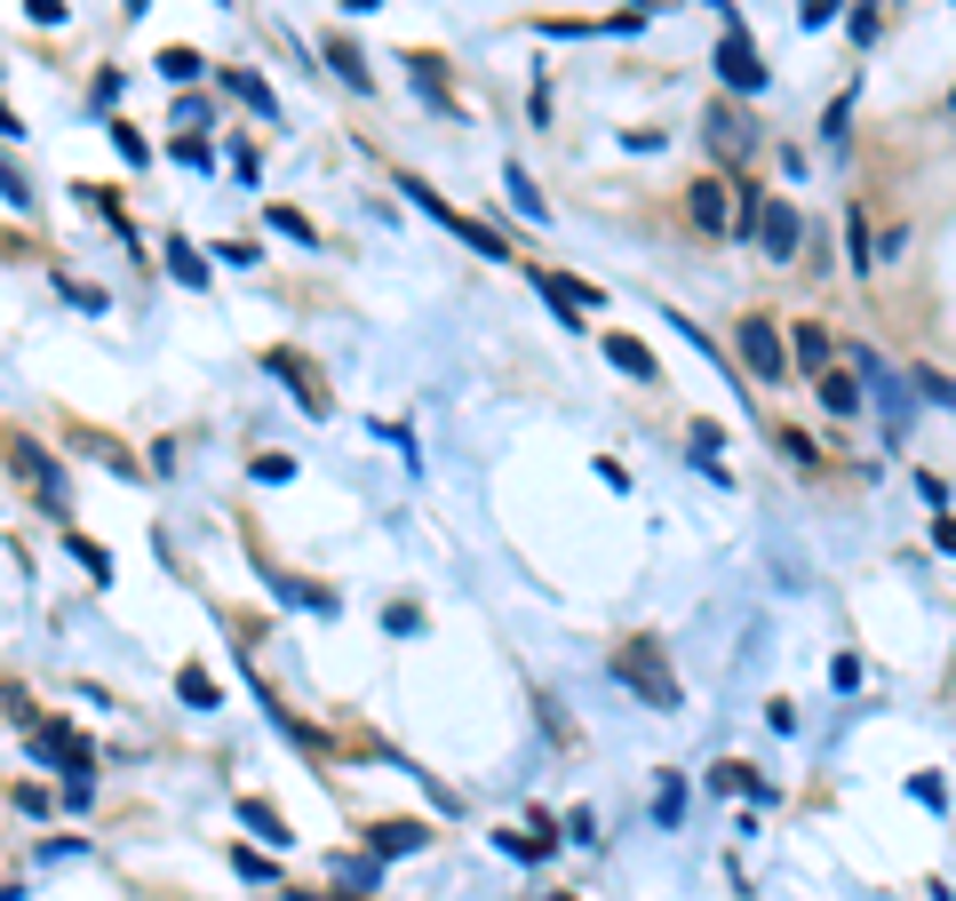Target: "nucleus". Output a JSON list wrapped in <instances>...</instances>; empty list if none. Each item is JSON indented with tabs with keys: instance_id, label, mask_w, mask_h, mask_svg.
Listing matches in <instances>:
<instances>
[{
	"instance_id": "f257e3e1",
	"label": "nucleus",
	"mask_w": 956,
	"mask_h": 901,
	"mask_svg": "<svg viewBox=\"0 0 956 901\" xmlns=\"http://www.w3.org/2000/svg\"><path fill=\"white\" fill-rule=\"evenodd\" d=\"M613 679H622L630 694H645L654 710H677V679H670V662H662V647L654 639H630V647H613V662H606Z\"/></svg>"
},
{
	"instance_id": "f03ea898",
	"label": "nucleus",
	"mask_w": 956,
	"mask_h": 901,
	"mask_svg": "<svg viewBox=\"0 0 956 901\" xmlns=\"http://www.w3.org/2000/svg\"><path fill=\"white\" fill-rule=\"evenodd\" d=\"M717 80H726L734 96H758V88H765V64H758V48H749V32H741V24H726V48H717Z\"/></svg>"
},
{
	"instance_id": "7ed1b4c3",
	"label": "nucleus",
	"mask_w": 956,
	"mask_h": 901,
	"mask_svg": "<svg viewBox=\"0 0 956 901\" xmlns=\"http://www.w3.org/2000/svg\"><path fill=\"white\" fill-rule=\"evenodd\" d=\"M741 359H749V376L781 383V367H790V344L773 336V319H741Z\"/></svg>"
},
{
	"instance_id": "20e7f679",
	"label": "nucleus",
	"mask_w": 956,
	"mask_h": 901,
	"mask_svg": "<svg viewBox=\"0 0 956 901\" xmlns=\"http://www.w3.org/2000/svg\"><path fill=\"white\" fill-rule=\"evenodd\" d=\"M709 152L717 160H749V152H758V128H749L734 105H709Z\"/></svg>"
},
{
	"instance_id": "39448f33",
	"label": "nucleus",
	"mask_w": 956,
	"mask_h": 901,
	"mask_svg": "<svg viewBox=\"0 0 956 901\" xmlns=\"http://www.w3.org/2000/svg\"><path fill=\"white\" fill-rule=\"evenodd\" d=\"M758 240H765L773 263L797 256V208H790V199H765V208H758Z\"/></svg>"
},
{
	"instance_id": "423d86ee",
	"label": "nucleus",
	"mask_w": 956,
	"mask_h": 901,
	"mask_svg": "<svg viewBox=\"0 0 956 901\" xmlns=\"http://www.w3.org/2000/svg\"><path fill=\"white\" fill-rule=\"evenodd\" d=\"M319 56H327V73H335V80H351L359 96L374 88V73H367V56H359V48L344 41V32H327V41H319Z\"/></svg>"
},
{
	"instance_id": "0eeeda50",
	"label": "nucleus",
	"mask_w": 956,
	"mask_h": 901,
	"mask_svg": "<svg viewBox=\"0 0 956 901\" xmlns=\"http://www.w3.org/2000/svg\"><path fill=\"white\" fill-rule=\"evenodd\" d=\"M271 376H287V383H295L303 415H327V391H319V376H312V367H303L295 351H271Z\"/></svg>"
},
{
	"instance_id": "6e6552de",
	"label": "nucleus",
	"mask_w": 956,
	"mask_h": 901,
	"mask_svg": "<svg viewBox=\"0 0 956 901\" xmlns=\"http://www.w3.org/2000/svg\"><path fill=\"white\" fill-rule=\"evenodd\" d=\"M406 73H415V88L431 96L438 112H463V105H455V88H447V64H438V56H415V48H406Z\"/></svg>"
},
{
	"instance_id": "1a4fd4ad",
	"label": "nucleus",
	"mask_w": 956,
	"mask_h": 901,
	"mask_svg": "<svg viewBox=\"0 0 956 901\" xmlns=\"http://www.w3.org/2000/svg\"><path fill=\"white\" fill-rule=\"evenodd\" d=\"M686 216H694L702 231H726V184H709V176H702V184L686 192Z\"/></svg>"
},
{
	"instance_id": "9d476101",
	"label": "nucleus",
	"mask_w": 956,
	"mask_h": 901,
	"mask_svg": "<svg viewBox=\"0 0 956 901\" xmlns=\"http://www.w3.org/2000/svg\"><path fill=\"white\" fill-rule=\"evenodd\" d=\"M606 359L622 367V376H638V383H654V351H645L638 336H606Z\"/></svg>"
},
{
	"instance_id": "9b49d317",
	"label": "nucleus",
	"mask_w": 956,
	"mask_h": 901,
	"mask_svg": "<svg viewBox=\"0 0 956 901\" xmlns=\"http://www.w3.org/2000/svg\"><path fill=\"white\" fill-rule=\"evenodd\" d=\"M224 88L239 96V105H248V112H280V96H271L256 73H239V64H231V73H224Z\"/></svg>"
},
{
	"instance_id": "f8f14e48",
	"label": "nucleus",
	"mask_w": 956,
	"mask_h": 901,
	"mask_svg": "<svg viewBox=\"0 0 956 901\" xmlns=\"http://www.w3.org/2000/svg\"><path fill=\"white\" fill-rule=\"evenodd\" d=\"M423 838H431L423 822H383V829H374V854H415Z\"/></svg>"
},
{
	"instance_id": "ddd939ff",
	"label": "nucleus",
	"mask_w": 956,
	"mask_h": 901,
	"mask_svg": "<svg viewBox=\"0 0 956 901\" xmlns=\"http://www.w3.org/2000/svg\"><path fill=\"white\" fill-rule=\"evenodd\" d=\"M709 790H749V797H765V782H758V766H741V758H726V766H709Z\"/></svg>"
},
{
	"instance_id": "4468645a",
	"label": "nucleus",
	"mask_w": 956,
	"mask_h": 901,
	"mask_svg": "<svg viewBox=\"0 0 956 901\" xmlns=\"http://www.w3.org/2000/svg\"><path fill=\"white\" fill-rule=\"evenodd\" d=\"M167 272H176L184 287H208V263H199V248H192V240H167Z\"/></svg>"
},
{
	"instance_id": "2eb2a0df",
	"label": "nucleus",
	"mask_w": 956,
	"mask_h": 901,
	"mask_svg": "<svg viewBox=\"0 0 956 901\" xmlns=\"http://www.w3.org/2000/svg\"><path fill=\"white\" fill-rule=\"evenodd\" d=\"M176 694H184L192 710H216V679L199 671V662H184V671H176Z\"/></svg>"
},
{
	"instance_id": "dca6fc26",
	"label": "nucleus",
	"mask_w": 956,
	"mask_h": 901,
	"mask_svg": "<svg viewBox=\"0 0 956 901\" xmlns=\"http://www.w3.org/2000/svg\"><path fill=\"white\" fill-rule=\"evenodd\" d=\"M797 367H813V376H822V367H829V336H822V327H813V319H797Z\"/></svg>"
},
{
	"instance_id": "f3484780",
	"label": "nucleus",
	"mask_w": 956,
	"mask_h": 901,
	"mask_svg": "<svg viewBox=\"0 0 956 901\" xmlns=\"http://www.w3.org/2000/svg\"><path fill=\"white\" fill-rule=\"evenodd\" d=\"M239 822H248V829H263V838H271V846H287V822H280V814H271V806H263V797H239Z\"/></svg>"
},
{
	"instance_id": "a211bd4d",
	"label": "nucleus",
	"mask_w": 956,
	"mask_h": 901,
	"mask_svg": "<svg viewBox=\"0 0 956 901\" xmlns=\"http://www.w3.org/2000/svg\"><path fill=\"white\" fill-rule=\"evenodd\" d=\"M502 184H510V208H519V216H551V208H542V192H534V176H526V169H502Z\"/></svg>"
},
{
	"instance_id": "6ab92c4d",
	"label": "nucleus",
	"mask_w": 956,
	"mask_h": 901,
	"mask_svg": "<svg viewBox=\"0 0 956 901\" xmlns=\"http://www.w3.org/2000/svg\"><path fill=\"white\" fill-rule=\"evenodd\" d=\"M271 231H287V240H303V248L319 240V231H312V216H295L287 199H271Z\"/></svg>"
},
{
	"instance_id": "aec40b11",
	"label": "nucleus",
	"mask_w": 956,
	"mask_h": 901,
	"mask_svg": "<svg viewBox=\"0 0 956 901\" xmlns=\"http://www.w3.org/2000/svg\"><path fill=\"white\" fill-rule=\"evenodd\" d=\"M73 558L88 566L96 583H112V551H105V543H88V535H73Z\"/></svg>"
},
{
	"instance_id": "412c9836",
	"label": "nucleus",
	"mask_w": 956,
	"mask_h": 901,
	"mask_svg": "<svg viewBox=\"0 0 956 901\" xmlns=\"http://www.w3.org/2000/svg\"><path fill=\"white\" fill-rule=\"evenodd\" d=\"M822 399H829L837 415H852V408H861V383H852V376H822Z\"/></svg>"
},
{
	"instance_id": "4be33fe9",
	"label": "nucleus",
	"mask_w": 956,
	"mask_h": 901,
	"mask_svg": "<svg viewBox=\"0 0 956 901\" xmlns=\"http://www.w3.org/2000/svg\"><path fill=\"white\" fill-rule=\"evenodd\" d=\"M112 144H120V160H135V169H144V160H152L144 128H128V120H112Z\"/></svg>"
},
{
	"instance_id": "5701e85b",
	"label": "nucleus",
	"mask_w": 956,
	"mask_h": 901,
	"mask_svg": "<svg viewBox=\"0 0 956 901\" xmlns=\"http://www.w3.org/2000/svg\"><path fill=\"white\" fill-rule=\"evenodd\" d=\"M160 73H167V80H192L199 56H192V48H160Z\"/></svg>"
},
{
	"instance_id": "b1692460",
	"label": "nucleus",
	"mask_w": 956,
	"mask_h": 901,
	"mask_svg": "<svg viewBox=\"0 0 956 901\" xmlns=\"http://www.w3.org/2000/svg\"><path fill=\"white\" fill-rule=\"evenodd\" d=\"M24 17H32V24H64L73 9H64V0H24Z\"/></svg>"
},
{
	"instance_id": "393cba45",
	"label": "nucleus",
	"mask_w": 956,
	"mask_h": 901,
	"mask_svg": "<svg viewBox=\"0 0 956 901\" xmlns=\"http://www.w3.org/2000/svg\"><path fill=\"white\" fill-rule=\"evenodd\" d=\"M256 479H263V487H271V479H295V463H287V455H256Z\"/></svg>"
},
{
	"instance_id": "a878e982",
	"label": "nucleus",
	"mask_w": 956,
	"mask_h": 901,
	"mask_svg": "<svg viewBox=\"0 0 956 901\" xmlns=\"http://www.w3.org/2000/svg\"><path fill=\"white\" fill-rule=\"evenodd\" d=\"M916 391H925V399H941V408H956V383H948V376H916Z\"/></svg>"
},
{
	"instance_id": "bb28decb",
	"label": "nucleus",
	"mask_w": 956,
	"mask_h": 901,
	"mask_svg": "<svg viewBox=\"0 0 956 901\" xmlns=\"http://www.w3.org/2000/svg\"><path fill=\"white\" fill-rule=\"evenodd\" d=\"M837 9H845V0H805V9H797V24H829Z\"/></svg>"
},
{
	"instance_id": "cd10ccee",
	"label": "nucleus",
	"mask_w": 956,
	"mask_h": 901,
	"mask_svg": "<svg viewBox=\"0 0 956 901\" xmlns=\"http://www.w3.org/2000/svg\"><path fill=\"white\" fill-rule=\"evenodd\" d=\"M933 543H941V551H956V519H941V527H933Z\"/></svg>"
},
{
	"instance_id": "c85d7f7f",
	"label": "nucleus",
	"mask_w": 956,
	"mask_h": 901,
	"mask_svg": "<svg viewBox=\"0 0 956 901\" xmlns=\"http://www.w3.org/2000/svg\"><path fill=\"white\" fill-rule=\"evenodd\" d=\"M0 137H24V128H17V112H9V105H0Z\"/></svg>"
},
{
	"instance_id": "c756f323",
	"label": "nucleus",
	"mask_w": 956,
	"mask_h": 901,
	"mask_svg": "<svg viewBox=\"0 0 956 901\" xmlns=\"http://www.w3.org/2000/svg\"><path fill=\"white\" fill-rule=\"evenodd\" d=\"M948 105H956V88H948Z\"/></svg>"
}]
</instances>
